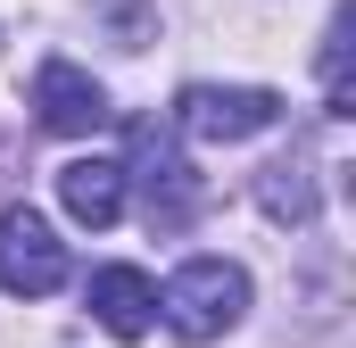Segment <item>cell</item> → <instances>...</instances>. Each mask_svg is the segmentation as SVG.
I'll return each mask as SVG.
<instances>
[{"mask_svg": "<svg viewBox=\"0 0 356 348\" xmlns=\"http://www.w3.org/2000/svg\"><path fill=\"white\" fill-rule=\"evenodd\" d=\"M58 282H67V241L33 207H8L0 216V290L8 299H50Z\"/></svg>", "mask_w": 356, "mask_h": 348, "instance_id": "cell-3", "label": "cell"}, {"mask_svg": "<svg viewBox=\"0 0 356 348\" xmlns=\"http://www.w3.org/2000/svg\"><path fill=\"white\" fill-rule=\"evenodd\" d=\"M133 174H141V191H149V224H158V232H182L191 207H199V174L175 158V141H166L158 125H133Z\"/></svg>", "mask_w": 356, "mask_h": 348, "instance_id": "cell-4", "label": "cell"}, {"mask_svg": "<svg viewBox=\"0 0 356 348\" xmlns=\"http://www.w3.org/2000/svg\"><path fill=\"white\" fill-rule=\"evenodd\" d=\"M175 116L199 141H249V133L282 125V91H266V84H191L175 100Z\"/></svg>", "mask_w": 356, "mask_h": 348, "instance_id": "cell-2", "label": "cell"}, {"mask_svg": "<svg viewBox=\"0 0 356 348\" xmlns=\"http://www.w3.org/2000/svg\"><path fill=\"white\" fill-rule=\"evenodd\" d=\"M257 199H266L273 216H315V191H307V166H266V182H257Z\"/></svg>", "mask_w": 356, "mask_h": 348, "instance_id": "cell-8", "label": "cell"}, {"mask_svg": "<svg viewBox=\"0 0 356 348\" xmlns=\"http://www.w3.org/2000/svg\"><path fill=\"white\" fill-rule=\"evenodd\" d=\"M33 116H42L50 133H99V125H108V91L91 84L83 67H67V58H42V75H33Z\"/></svg>", "mask_w": 356, "mask_h": 348, "instance_id": "cell-5", "label": "cell"}, {"mask_svg": "<svg viewBox=\"0 0 356 348\" xmlns=\"http://www.w3.org/2000/svg\"><path fill=\"white\" fill-rule=\"evenodd\" d=\"M58 207L91 224V232H108L116 216H124V166L116 158H75V166H58Z\"/></svg>", "mask_w": 356, "mask_h": 348, "instance_id": "cell-7", "label": "cell"}, {"mask_svg": "<svg viewBox=\"0 0 356 348\" xmlns=\"http://www.w3.org/2000/svg\"><path fill=\"white\" fill-rule=\"evenodd\" d=\"M241 307H249V274H241L232 258H191V265H175V282L158 290V315L175 324L182 340H216V332H232Z\"/></svg>", "mask_w": 356, "mask_h": 348, "instance_id": "cell-1", "label": "cell"}, {"mask_svg": "<svg viewBox=\"0 0 356 348\" xmlns=\"http://www.w3.org/2000/svg\"><path fill=\"white\" fill-rule=\"evenodd\" d=\"M91 315H99L116 340H141V332L158 324V290H149V274H141V265H99V274H91Z\"/></svg>", "mask_w": 356, "mask_h": 348, "instance_id": "cell-6", "label": "cell"}]
</instances>
